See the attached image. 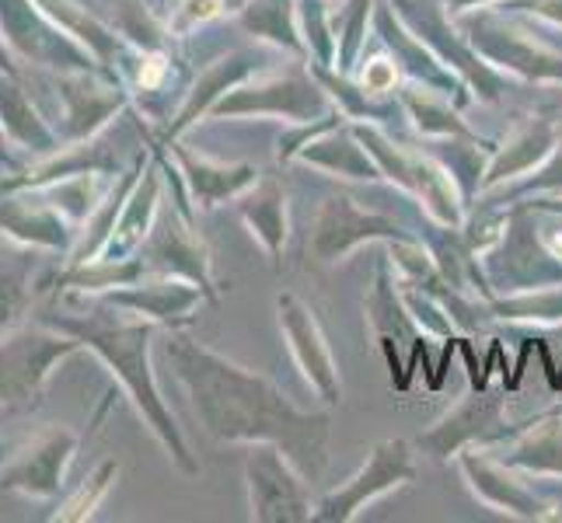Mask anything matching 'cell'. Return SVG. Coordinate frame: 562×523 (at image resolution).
<instances>
[{
    "instance_id": "ba28073f",
    "label": "cell",
    "mask_w": 562,
    "mask_h": 523,
    "mask_svg": "<svg viewBox=\"0 0 562 523\" xmlns=\"http://www.w3.org/2000/svg\"><path fill=\"white\" fill-rule=\"evenodd\" d=\"M64 99L70 102L67 120H70V137H85L88 129L99 126L105 115L120 105L115 94H105V88H91L85 81H67Z\"/></svg>"
},
{
    "instance_id": "8fae6325",
    "label": "cell",
    "mask_w": 562,
    "mask_h": 523,
    "mask_svg": "<svg viewBox=\"0 0 562 523\" xmlns=\"http://www.w3.org/2000/svg\"><path fill=\"white\" fill-rule=\"evenodd\" d=\"M112 475H115V464H112V461H109V464H102V468L91 475L88 486H85L81 492H77V499H70V502H67V510H64L60 516H64V520H85V516L94 510V502H99V499L105 496L109 478H112Z\"/></svg>"
},
{
    "instance_id": "7a4b0ae2",
    "label": "cell",
    "mask_w": 562,
    "mask_h": 523,
    "mask_svg": "<svg viewBox=\"0 0 562 523\" xmlns=\"http://www.w3.org/2000/svg\"><path fill=\"white\" fill-rule=\"evenodd\" d=\"M46 325H53L56 332H67V336H77L85 339L88 345H94L99 353L120 371L123 384L130 387V395L140 401V409L147 412V419L154 422V430L165 436V443L176 457L189 468V457H186V447L176 433V422L168 419V412L161 409V398L154 391V380L147 374V339H150V328L147 325H115V321H105V318H53L46 315Z\"/></svg>"
},
{
    "instance_id": "30bf717a",
    "label": "cell",
    "mask_w": 562,
    "mask_h": 523,
    "mask_svg": "<svg viewBox=\"0 0 562 523\" xmlns=\"http://www.w3.org/2000/svg\"><path fill=\"white\" fill-rule=\"evenodd\" d=\"M29 304V259L0 255V328L22 318Z\"/></svg>"
},
{
    "instance_id": "8992f818",
    "label": "cell",
    "mask_w": 562,
    "mask_h": 523,
    "mask_svg": "<svg viewBox=\"0 0 562 523\" xmlns=\"http://www.w3.org/2000/svg\"><path fill=\"white\" fill-rule=\"evenodd\" d=\"M360 478L367 481V486H353L342 496L336 492L325 502V510H322L325 520H339V516L350 513L357 502H363V489H367V496H374V492L392 486V481L413 478V464H409V454H405V443H384V447H378V454L371 461V471H363Z\"/></svg>"
},
{
    "instance_id": "4fadbf2b",
    "label": "cell",
    "mask_w": 562,
    "mask_h": 523,
    "mask_svg": "<svg viewBox=\"0 0 562 523\" xmlns=\"http://www.w3.org/2000/svg\"><path fill=\"white\" fill-rule=\"evenodd\" d=\"M4 461H8V447H4V440H0V468H4Z\"/></svg>"
},
{
    "instance_id": "6da1fadb",
    "label": "cell",
    "mask_w": 562,
    "mask_h": 523,
    "mask_svg": "<svg viewBox=\"0 0 562 523\" xmlns=\"http://www.w3.org/2000/svg\"><path fill=\"white\" fill-rule=\"evenodd\" d=\"M168 360L189 387L203 425L221 440H277L304 475L325 464V419L297 416L262 377H251L192 339L168 342Z\"/></svg>"
},
{
    "instance_id": "7c38bea8",
    "label": "cell",
    "mask_w": 562,
    "mask_h": 523,
    "mask_svg": "<svg viewBox=\"0 0 562 523\" xmlns=\"http://www.w3.org/2000/svg\"><path fill=\"white\" fill-rule=\"evenodd\" d=\"M0 70H11V60H8V49L0 43Z\"/></svg>"
},
{
    "instance_id": "52a82bcc",
    "label": "cell",
    "mask_w": 562,
    "mask_h": 523,
    "mask_svg": "<svg viewBox=\"0 0 562 523\" xmlns=\"http://www.w3.org/2000/svg\"><path fill=\"white\" fill-rule=\"evenodd\" d=\"M0 123H4V129L11 133V137H18L35 150H46L53 144L49 129L43 126V120H38L35 109L29 105L25 91L8 84V81H0Z\"/></svg>"
},
{
    "instance_id": "5b68a950",
    "label": "cell",
    "mask_w": 562,
    "mask_h": 523,
    "mask_svg": "<svg viewBox=\"0 0 562 523\" xmlns=\"http://www.w3.org/2000/svg\"><path fill=\"white\" fill-rule=\"evenodd\" d=\"M248 475H251V507H256L259 520H297L304 516V499L301 489L294 481L286 478L283 464L273 451H262L251 457L248 464Z\"/></svg>"
},
{
    "instance_id": "277c9868",
    "label": "cell",
    "mask_w": 562,
    "mask_h": 523,
    "mask_svg": "<svg viewBox=\"0 0 562 523\" xmlns=\"http://www.w3.org/2000/svg\"><path fill=\"white\" fill-rule=\"evenodd\" d=\"M74 447H77V440L67 430L43 433L22 457H14L8 468H0V486L29 492V496H53L60 489V478H64V468Z\"/></svg>"
},
{
    "instance_id": "3957f363",
    "label": "cell",
    "mask_w": 562,
    "mask_h": 523,
    "mask_svg": "<svg viewBox=\"0 0 562 523\" xmlns=\"http://www.w3.org/2000/svg\"><path fill=\"white\" fill-rule=\"evenodd\" d=\"M74 349L77 342L43 332H25L0 342V405H8V409H32V405H38L49 366L70 356Z\"/></svg>"
},
{
    "instance_id": "9c48e42d",
    "label": "cell",
    "mask_w": 562,
    "mask_h": 523,
    "mask_svg": "<svg viewBox=\"0 0 562 523\" xmlns=\"http://www.w3.org/2000/svg\"><path fill=\"white\" fill-rule=\"evenodd\" d=\"M0 224H4L18 238H29V241H38V245H64V235H60L64 227L46 209L32 213V206L8 203L4 209H0Z\"/></svg>"
}]
</instances>
